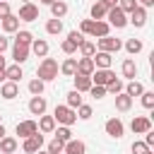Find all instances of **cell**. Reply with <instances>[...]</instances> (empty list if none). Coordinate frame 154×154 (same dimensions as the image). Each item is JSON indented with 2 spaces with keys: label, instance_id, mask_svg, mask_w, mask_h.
<instances>
[{
  "label": "cell",
  "instance_id": "1",
  "mask_svg": "<svg viewBox=\"0 0 154 154\" xmlns=\"http://www.w3.org/2000/svg\"><path fill=\"white\" fill-rule=\"evenodd\" d=\"M58 63L53 60V58H43L41 63H38V70H36V77L41 79V82H51V79H55L58 77Z\"/></svg>",
  "mask_w": 154,
  "mask_h": 154
},
{
  "label": "cell",
  "instance_id": "2",
  "mask_svg": "<svg viewBox=\"0 0 154 154\" xmlns=\"http://www.w3.org/2000/svg\"><path fill=\"white\" fill-rule=\"evenodd\" d=\"M53 118H55V125H72V123H77V113L70 106H55Z\"/></svg>",
  "mask_w": 154,
  "mask_h": 154
},
{
  "label": "cell",
  "instance_id": "3",
  "mask_svg": "<svg viewBox=\"0 0 154 154\" xmlns=\"http://www.w3.org/2000/svg\"><path fill=\"white\" fill-rule=\"evenodd\" d=\"M106 22H108L111 26H116V29H123V26H128V14L116 5V7H108V12H106Z\"/></svg>",
  "mask_w": 154,
  "mask_h": 154
},
{
  "label": "cell",
  "instance_id": "4",
  "mask_svg": "<svg viewBox=\"0 0 154 154\" xmlns=\"http://www.w3.org/2000/svg\"><path fill=\"white\" fill-rule=\"evenodd\" d=\"M103 130H106V135H108V137L120 140V137H123V132H125V125H123V120L116 116V118H108V120H106Z\"/></svg>",
  "mask_w": 154,
  "mask_h": 154
},
{
  "label": "cell",
  "instance_id": "5",
  "mask_svg": "<svg viewBox=\"0 0 154 154\" xmlns=\"http://www.w3.org/2000/svg\"><path fill=\"white\" fill-rule=\"evenodd\" d=\"M123 48V41L120 38H116V36H101L99 38V51H106V53H118Z\"/></svg>",
  "mask_w": 154,
  "mask_h": 154
},
{
  "label": "cell",
  "instance_id": "6",
  "mask_svg": "<svg viewBox=\"0 0 154 154\" xmlns=\"http://www.w3.org/2000/svg\"><path fill=\"white\" fill-rule=\"evenodd\" d=\"M111 79H116V72L111 70V67H96L94 72H91V84H101V87H106Z\"/></svg>",
  "mask_w": 154,
  "mask_h": 154
},
{
  "label": "cell",
  "instance_id": "7",
  "mask_svg": "<svg viewBox=\"0 0 154 154\" xmlns=\"http://www.w3.org/2000/svg\"><path fill=\"white\" fill-rule=\"evenodd\" d=\"M41 147H43V135L41 132H34L31 137H24V142H22V149L26 154H36Z\"/></svg>",
  "mask_w": 154,
  "mask_h": 154
},
{
  "label": "cell",
  "instance_id": "8",
  "mask_svg": "<svg viewBox=\"0 0 154 154\" xmlns=\"http://www.w3.org/2000/svg\"><path fill=\"white\" fill-rule=\"evenodd\" d=\"M17 17H19V22H36L38 19V7L34 2H22Z\"/></svg>",
  "mask_w": 154,
  "mask_h": 154
},
{
  "label": "cell",
  "instance_id": "9",
  "mask_svg": "<svg viewBox=\"0 0 154 154\" xmlns=\"http://www.w3.org/2000/svg\"><path fill=\"white\" fill-rule=\"evenodd\" d=\"M130 130H132L135 135H144L147 130H152V120H149L147 116H135L132 123H130Z\"/></svg>",
  "mask_w": 154,
  "mask_h": 154
},
{
  "label": "cell",
  "instance_id": "10",
  "mask_svg": "<svg viewBox=\"0 0 154 154\" xmlns=\"http://www.w3.org/2000/svg\"><path fill=\"white\" fill-rule=\"evenodd\" d=\"M108 34H111V24H108L106 19H94L89 36H91V38H101V36H108Z\"/></svg>",
  "mask_w": 154,
  "mask_h": 154
},
{
  "label": "cell",
  "instance_id": "11",
  "mask_svg": "<svg viewBox=\"0 0 154 154\" xmlns=\"http://www.w3.org/2000/svg\"><path fill=\"white\" fill-rule=\"evenodd\" d=\"M0 96H2V99H7V101L17 99V96H19V84H17V82L5 79V82L0 84Z\"/></svg>",
  "mask_w": 154,
  "mask_h": 154
},
{
  "label": "cell",
  "instance_id": "12",
  "mask_svg": "<svg viewBox=\"0 0 154 154\" xmlns=\"http://www.w3.org/2000/svg\"><path fill=\"white\" fill-rule=\"evenodd\" d=\"M46 108H48V101H46V96H31V101H29V113L31 116H43L46 113Z\"/></svg>",
  "mask_w": 154,
  "mask_h": 154
},
{
  "label": "cell",
  "instance_id": "13",
  "mask_svg": "<svg viewBox=\"0 0 154 154\" xmlns=\"http://www.w3.org/2000/svg\"><path fill=\"white\" fill-rule=\"evenodd\" d=\"M14 132L24 140V137H31L34 132H38V125H36V120H22V123H17Z\"/></svg>",
  "mask_w": 154,
  "mask_h": 154
},
{
  "label": "cell",
  "instance_id": "14",
  "mask_svg": "<svg viewBox=\"0 0 154 154\" xmlns=\"http://www.w3.org/2000/svg\"><path fill=\"white\" fill-rule=\"evenodd\" d=\"M128 22H130L132 26H137V29H140V26H144V24H147V7L137 5V7L130 12V19H128Z\"/></svg>",
  "mask_w": 154,
  "mask_h": 154
},
{
  "label": "cell",
  "instance_id": "15",
  "mask_svg": "<svg viewBox=\"0 0 154 154\" xmlns=\"http://www.w3.org/2000/svg\"><path fill=\"white\" fill-rule=\"evenodd\" d=\"M29 46H24V43H17L14 41V46H12V60L17 63V65H22L24 60H29Z\"/></svg>",
  "mask_w": 154,
  "mask_h": 154
},
{
  "label": "cell",
  "instance_id": "16",
  "mask_svg": "<svg viewBox=\"0 0 154 154\" xmlns=\"http://www.w3.org/2000/svg\"><path fill=\"white\" fill-rule=\"evenodd\" d=\"M63 154H87V144L82 140H67L65 147H63Z\"/></svg>",
  "mask_w": 154,
  "mask_h": 154
},
{
  "label": "cell",
  "instance_id": "17",
  "mask_svg": "<svg viewBox=\"0 0 154 154\" xmlns=\"http://www.w3.org/2000/svg\"><path fill=\"white\" fill-rule=\"evenodd\" d=\"M113 53H106V51H96L94 55H91V60H94V67H111V63H113V58H111Z\"/></svg>",
  "mask_w": 154,
  "mask_h": 154
},
{
  "label": "cell",
  "instance_id": "18",
  "mask_svg": "<svg viewBox=\"0 0 154 154\" xmlns=\"http://www.w3.org/2000/svg\"><path fill=\"white\" fill-rule=\"evenodd\" d=\"M0 24H2V31H5V34H14V31L19 29V17H17V14H7V17L0 19Z\"/></svg>",
  "mask_w": 154,
  "mask_h": 154
},
{
  "label": "cell",
  "instance_id": "19",
  "mask_svg": "<svg viewBox=\"0 0 154 154\" xmlns=\"http://www.w3.org/2000/svg\"><path fill=\"white\" fill-rule=\"evenodd\" d=\"M38 132L41 135H48V132H53L55 130V118L53 116H38Z\"/></svg>",
  "mask_w": 154,
  "mask_h": 154
},
{
  "label": "cell",
  "instance_id": "20",
  "mask_svg": "<svg viewBox=\"0 0 154 154\" xmlns=\"http://www.w3.org/2000/svg\"><path fill=\"white\" fill-rule=\"evenodd\" d=\"M29 51H31L34 55H38V58H46V55H48V41H43V38H34L31 46H29Z\"/></svg>",
  "mask_w": 154,
  "mask_h": 154
},
{
  "label": "cell",
  "instance_id": "21",
  "mask_svg": "<svg viewBox=\"0 0 154 154\" xmlns=\"http://www.w3.org/2000/svg\"><path fill=\"white\" fill-rule=\"evenodd\" d=\"M72 79H75V89H77L79 94L89 91V87H91V77H87V75H79V72H75V75H72Z\"/></svg>",
  "mask_w": 154,
  "mask_h": 154
},
{
  "label": "cell",
  "instance_id": "22",
  "mask_svg": "<svg viewBox=\"0 0 154 154\" xmlns=\"http://www.w3.org/2000/svg\"><path fill=\"white\" fill-rule=\"evenodd\" d=\"M94 70H96V67H94V60H91V58H84V55H82V58L77 60V72H79V75L91 77V72H94Z\"/></svg>",
  "mask_w": 154,
  "mask_h": 154
},
{
  "label": "cell",
  "instance_id": "23",
  "mask_svg": "<svg viewBox=\"0 0 154 154\" xmlns=\"http://www.w3.org/2000/svg\"><path fill=\"white\" fill-rule=\"evenodd\" d=\"M120 72H123V77H125V79H135V77H137V63H135L132 58L123 60V67H120Z\"/></svg>",
  "mask_w": 154,
  "mask_h": 154
},
{
  "label": "cell",
  "instance_id": "24",
  "mask_svg": "<svg viewBox=\"0 0 154 154\" xmlns=\"http://www.w3.org/2000/svg\"><path fill=\"white\" fill-rule=\"evenodd\" d=\"M48 7H51V14L58 17V19H63V17L67 14V2H65V0H53Z\"/></svg>",
  "mask_w": 154,
  "mask_h": 154
},
{
  "label": "cell",
  "instance_id": "25",
  "mask_svg": "<svg viewBox=\"0 0 154 154\" xmlns=\"http://www.w3.org/2000/svg\"><path fill=\"white\" fill-rule=\"evenodd\" d=\"M106 12H108V7H106L101 0H96V2L89 7V19H103V17H106Z\"/></svg>",
  "mask_w": 154,
  "mask_h": 154
},
{
  "label": "cell",
  "instance_id": "26",
  "mask_svg": "<svg viewBox=\"0 0 154 154\" xmlns=\"http://www.w3.org/2000/svg\"><path fill=\"white\" fill-rule=\"evenodd\" d=\"M132 108V96H128L125 91L116 94V111H130Z\"/></svg>",
  "mask_w": 154,
  "mask_h": 154
},
{
  "label": "cell",
  "instance_id": "27",
  "mask_svg": "<svg viewBox=\"0 0 154 154\" xmlns=\"http://www.w3.org/2000/svg\"><path fill=\"white\" fill-rule=\"evenodd\" d=\"M17 140L14 137H10V135H5L2 140H0V154H12V152H17Z\"/></svg>",
  "mask_w": 154,
  "mask_h": 154
},
{
  "label": "cell",
  "instance_id": "28",
  "mask_svg": "<svg viewBox=\"0 0 154 154\" xmlns=\"http://www.w3.org/2000/svg\"><path fill=\"white\" fill-rule=\"evenodd\" d=\"M128 96H140L142 91H144V87H142V82H137V79H128V84H125V89H123Z\"/></svg>",
  "mask_w": 154,
  "mask_h": 154
},
{
  "label": "cell",
  "instance_id": "29",
  "mask_svg": "<svg viewBox=\"0 0 154 154\" xmlns=\"http://www.w3.org/2000/svg\"><path fill=\"white\" fill-rule=\"evenodd\" d=\"M5 77H7L10 82H17V84H19V79H22L24 75H22V67H19V65L14 63V65H10V67H5Z\"/></svg>",
  "mask_w": 154,
  "mask_h": 154
},
{
  "label": "cell",
  "instance_id": "30",
  "mask_svg": "<svg viewBox=\"0 0 154 154\" xmlns=\"http://www.w3.org/2000/svg\"><path fill=\"white\" fill-rule=\"evenodd\" d=\"M123 46H125V51H128L130 55H137V53H140V51L144 48V43H142L140 38H128V41H125Z\"/></svg>",
  "mask_w": 154,
  "mask_h": 154
},
{
  "label": "cell",
  "instance_id": "31",
  "mask_svg": "<svg viewBox=\"0 0 154 154\" xmlns=\"http://www.w3.org/2000/svg\"><path fill=\"white\" fill-rule=\"evenodd\" d=\"M60 72H63L65 77H72V75L77 72V58H67V60L60 65Z\"/></svg>",
  "mask_w": 154,
  "mask_h": 154
},
{
  "label": "cell",
  "instance_id": "32",
  "mask_svg": "<svg viewBox=\"0 0 154 154\" xmlns=\"http://www.w3.org/2000/svg\"><path fill=\"white\" fill-rule=\"evenodd\" d=\"M53 132H55V140H60V142L72 140V130H70V125H58Z\"/></svg>",
  "mask_w": 154,
  "mask_h": 154
},
{
  "label": "cell",
  "instance_id": "33",
  "mask_svg": "<svg viewBox=\"0 0 154 154\" xmlns=\"http://www.w3.org/2000/svg\"><path fill=\"white\" fill-rule=\"evenodd\" d=\"M46 31H48V34H53V36H55V34H60V31H63V19H58V17L48 19V22H46Z\"/></svg>",
  "mask_w": 154,
  "mask_h": 154
},
{
  "label": "cell",
  "instance_id": "34",
  "mask_svg": "<svg viewBox=\"0 0 154 154\" xmlns=\"http://www.w3.org/2000/svg\"><path fill=\"white\" fill-rule=\"evenodd\" d=\"M123 89H125V84H123V79H118V77H116V79H111V82L106 84V94H113V96H116V94H120Z\"/></svg>",
  "mask_w": 154,
  "mask_h": 154
},
{
  "label": "cell",
  "instance_id": "35",
  "mask_svg": "<svg viewBox=\"0 0 154 154\" xmlns=\"http://www.w3.org/2000/svg\"><path fill=\"white\" fill-rule=\"evenodd\" d=\"M75 113H77V118H79V120H89V118L94 116V108H91L89 103H82V106H77V108H75Z\"/></svg>",
  "mask_w": 154,
  "mask_h": 154
},
{
  "label": "cell",
  "instance_id": "36",
  "mask_svg": "<svg viewBox=\"0 0 154 154\" xmlns=\"http://www.w3.org/2000/svg\"><path fill=\"white\" fill-rule=\"evenodd\" d=\"M17 43H24V46H31V41H34V34L31 31H26V29H17V38H14Z\"/></svg>",
  "mask_w": 154,
  "mask_h": 154
},
{
  "label": "cell",
  "instance_id": "37",
  "mask_svg": "<svg viewBox=\"0 0 154 154\" xmlns=\"http://www.w3.org/2000/svg\"><path fill=\"white\" fill-rule=\"evenodd\" d=\"M43 89H46V82H41L38 77H34V79L29 82V91H31V96H38V94H43Z\"/></svg>",
  "mask_w": 154,
  "mask_h": 154
},
{
  "label": "cell",
  "instance_id": "38",
  "mask_svg": "<svg viewBox=\"0 0 154 154\" xmlns=\"http://www.w3.org/2000/svg\"><path fill=\"white\" fill-rule=\"evenodd\" d=\"M65 106H70V108H77V106H82V94H79L77 89L67 91V103H65Z\"/></svg>",
  "mask_w": 154,
  "mask_h": 154
},
{
  "label": "cell",
  "instance_id": "39",
  "mask_svg": "<svg viewBox=\"0 0 154 154\" xmlns=\"http://www.w3.org/2000/svg\"><path fill=\"white\" fill-rule=\"evenodd\" d=\"M79 53H82L84 58H91V55L96 53V46H94L91 41H87V38H84V41H82V46H79Z\"/></svg>",
  "mask_w": 154,
  "mask_h": 154
},
{
  "label": "cell",
  "instance_id": "40",
  "mask_svg": "<svg viewBox=\"0 0 154 154\" xmlns=\"http://www.w3.org/2000/svg\"><path fill=\"white\" fill-rule=\"evenodd\" d=\"M63 147H65V142H60V140H51L48 147H46V152H48V154H63Z\"/></svg>",
  "mask_w": 154,
  "mask_h": 154
},
{
  "label": "cell",
  "instance_id": "41",
  "mask_svg": "<svg viewBox=\"0 0 154 154\" xmlns=\"http://www.w3.org/2000/svg\"><path fill=\"white\" fill-rule=\"evenodd\" d=\"M140 96H142V106H144V108H154V91H147V89H144Z\"/></svg>",
  "mask_w": 154,
  "mask_h": 154
},
{
  "label": "cell",
  "instance_id": "42",
  "mask_svg": "<svg viewBox=\"0 0 154 154\" xmlns=\"http://www.w3.org/2000/svg\"><path fill=\"white\" fill-rule=\"evenodd\" d=\"M118 7H120L125 14H130V12L137 7V0H118Z\"/></svg>",
  "mask_w": 154,
  "mask_h": 154
},
{
  "label": "cell",
  "instance_id": "43",
  "mask_svg": "<svg viewBox=\"0 0 154 154\" xmlns=\"http://www.w3.org/2000/svg\"><path fill=\"white\" fill-rule=\"evenodd\" d=\"M60 48H63V53H67V55H72V53H77V48H79V46H77L75 41H70V38H65Z\"/></svg>",
  "mask_w": 154,
  "mask_h": 154
},
{
  "label": "cell",
  "instance_id": "44",
  "mask_svg": "<svg viewBox=\"0 0 154 154\" xmlns=\"http://www.w3.org/2000/svg\"><path fill=\"white\" fill-rule=\"evenodd\" d=\"M89 94H91L94 99H103V96H106V87H101V84H91V87H89Z\"/></svg>",
  "mask_w": 154,
  "mask_h": 154
},
{
  "label": "cell",
  "instance_id": "45",
  "mask_svg": "<svg viewBox=\"0 0 154 154\" xmlns=\"http://www.w3.org/2000/svg\"><path fill=\"white\" fill-rule=\"evenodd\" d=\"M130 149H132V154H144V152H147V149H149V147H147V144H144V142H142V140H135V142H132V147H130Z\"/></svg>",
  "mask_w": 154,
  "mask_h": 154
},
{
  "label": "cell",
  "instance_id": "46",
  "mask_svg": "<svg viewBox=\"0 0 154 154\" xmlns=\"http://www.w3.org/2000/svg\"><path fill=\"white\" fill-rule=\"evenodd\" d=\"M67 38H70V41H75L77 46H82V41H84V34L75 29V31H70V34H67Z\"/></svg>",
  "mask_w": 154,
  "mask_h": 154
},
{
  "label": "cell",
  "instance_id": "47",
  "mask_svg": "<svg viewBox=\"0 0 154 154\" xmlns=\"http://www.w3.org/2000/svg\"><path fill=\"white\" fill-rule=\"evenodd\" d=\"M91 24H94V19H82V24H79V31L89 36V31H91Z\"/></svg>",
  "mask_w": 154,
  "mask_h": 154
},
{
  "label": "cell",
  "instance_id": "48",
  "mask_svg": "<svg viewBox=\"0 0 154 154\" xmlns=\"http://www.w3.org/2000/svg\"><path fill=\"white\" fill-rule=\"evenodd\" d=\"M7 14H12V12H10V2H7V0H0V19L7 17Z\"/></svg>",
  "mask_w": 154,
  "mask_h": 154
},
{
  "label": "cell",
  "instance_id": "49",
  "mask_svg": "<svg viewBox=\"0 0 154 154\" xmlns=\"http://www.w3.org/2000/svg\"><path fill=\"white\" fill-rule=\"evenodd\" d=\"M142 142H144V144H147V147L152 149V147H154V132H152V130H147V132H144V140H142Z\"/></svg>",
  "mask_w": 154,
  "mask_h": 154
},
{
  "label": "cell",
  "instance_id": "50",
  "mask_svg": "<svg viewBox=\"0 0 154 154\" xmlns=\"http://www.w3.org/2000/svg\"><path fill=\"white\" fill-rule=\"evenodd\" d=\"M7 46H10V38L0 34V53H5V51H7Z\"/></svg>",
  "mask_w": 154,
  "mask_h": 154
},
{
  "label": "cell",
  "instance_id": "51",
  "mask_svg": "<svg viewBox=\"0 0 154 154\" xmlns=\"http://www.w3.org/2000/svg\"><path fill=\"white\" fill-rule=\"evenodd\" d=\"M137 5H142V7H152L154 0H137Z\"/></svg>",
  "mask_w": 154,
  "mask_h": 154
},
{
  "label": "cell",
  "instance_id": "52",
  "mask_svg": "<svg viewBox=\"0 0 154 154\" xmlns=\"http://www.w3.org/2000/svg\"><path fill=\"white\" fill-rule=\"evenodd\" d=\"M101 2H103L106 7H116V5H118V0H101Z\"/></svg>",
  "mask_w": 154,
  "mask_h": 154
},
{
  "label": "cell",
  "instance_id": "53",
  "mask_svg": "<svg viewBox=\"0 0 154 154\" xmlns=\"http://www.w3.org/2000/svg\"><path fill=\"white\" fill-rule=\"evenodd\" d=\"M5 79H7V77H5V67H0V84H2Z\"/></svg>",
  "mask_w": 154,
  "mask_h": 154
},
{
  "label": "cell",
  "instance_id": "54",
  "mask_svg": "<svg viewBox=\"0 0 154 154\" xmlns=\"http://www.w3.org/2000/svg\"><path fill=\"white\" fill-rule=\"evenodd\" d=\"M2 137H5V125L0 123V140H2Z\"/></svg>",
  "mask_w": 154,
  "mask_h": 154
},
{
  "label": "cell",
  "instance_id": "55",
  "mask_svg": "<svg viewBox=\"0 0 154 154\" xmlns=\"http://www.w3.org/2000/svg\"><path fill=\"white\" fill-rule=\"evenodd\" d=\"M0 67H7V65H5V58H2V53H0Z\"/></svg>",
  "mask_w": 154,
  "mask_h": 154
},
{
  "label": "cell",
  "instance_id": "56",
  "mask_svg": "<svg viewBox=\"0 0 154 154\" xmlns=\"http://www.w3.org/2000/svg\"><path fill=\"white\" fill-rule=\"evenodd\" d=\"M38 2H43V5H51V2H53V0H38Z\"/></svg>",
  "mask_w": 154,
  "mask_h": 154
},
{
  "label": "cell",
  "instance_id": "57",
  "mask_svg": "<svg viewBox=\"0 0 154 154\" xmlns=\"http://www.w3.org/2000/svg\"><path fill=\"white\" fill-rule=\"evenodd\" d=\"M36 154H48V152H41V149H38V152H36Z\"/></svg>",
  "mask_w": 154,
  "mask_h": 154
},
{
  "label": "cell",
  "instance_id": "58",
  "mask_svg": "<svg viewBox=\"0 0 154 154\" xmlns=\"http://www.w3.org/2000/svg\"><path fill=\"white\" fill-rule=\"evenodd\" d=\"M22 2H31V0H22Z\"/></svg>",
  "mask_w": 154,
  "mask_h": 154
}]
</instances>
